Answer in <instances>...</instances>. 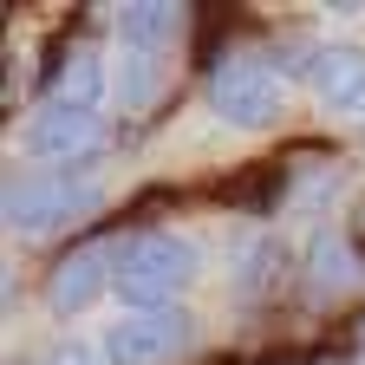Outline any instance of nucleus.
Here are the masks:
<instances>
[{"mask_svg": "<svg viewBox=\"0 0 365 365\" xmlns=\"http://www.w3.org/2000/svg\"><path fill=\"white\" fill-rule=\"evenodd\" d=\"M300 281H307V300H313V307H333V300L359 294V287H365V248H352L339 228H313Z\"/></svg>", "mask_w": 365, "mask_h": 365, "instance_id": "6e6552de", "label": "nucleus"}, {"mask_svg": "<svg viewBox=\"0 0 365 365\" xmlns=\"http://www.w3.org/2000/svg\"><path fill=\"white\" fill-rule=\"evenodd\" d=\"M190 33V7H157V0H130L111 14V39L137 46V53H170V46Z\"/></svg>", "mask_w": 365, "mask_h": 365, "instance_id": "9d476101", "label": "nucleus"}, {"mask_svg": "<svg viewBox=\"0 0 365 365\" xmlns=\"http://www.w3.org/2000/svg\"><path fill=\"white\" fill-rule=\"evenodd\" d=\"M39 365H111V359H105V346H85V339H59V346L46 352Z\"/></svg>", "mask_w": 365, "mask_h": 365, "instance_id": "ddd939ff", "label": "nucleus"}, {"mask_svg": "<svg viewBox=\"0 0 365 365\" xmlns=\"http://www.w3.org/2000/svg\"><path fill=\"white\" fill-rule=\"evenodd\" d=\"M202 274V248L182 228H137L118 248V300L124 307H182Z\"/></svg>", "mask_w": 365, "mask_h": 365, "instance_id": "f257e3e1", "label": "nucleus"}, {"mask_svg": "<svg viewBox=\"0 0 365 365\" xmlns=\"http://www.w3.org/2000/svg\"><path fill=\"white\" fill-rule=\"evenodd\" d=\"M228 261H235V274H228V281H235V294H242V300H267L274 287L287 281V248L274 242L267 228H248Z\"/></svg>", "mask_w": 365, "mask_h": 365, "instance_id": "9b49d317", "label": "nucleus"}, {"mask_svg": "<svg viewBox=\"0 0 365 365\" xmlns=\"http://www.w3.org/2000/svg\"><path fill=\"white\" fill-rule=\"evenodd\" d=\"M209 111L235 130H267L281 124L287 111V66L267 59V53H242V59H222L209 72Z\"/></svg>", "mask_w": 365, "mask_h": 365, "instance_id": "7ed1b4c3", "label": "nucleus"}, {"mask_svg": "<svg viewBox=\"0 0 365 365\" xmlns=\"http://www.w3.org/2000/svg\"><path fill=\"white\" fill-rule=\"evenodd\" d=\"M118 248L124 242H111V235H91V242L66 248L53 267H46V313L72 319V313H85L91 300H98L105 287H118Z\"/></svg>", "mask_w": 365, "mask_h": 365, "instance_id": "423d86ee", "label": "nucleus"}, {"mask_svg": "<svg viewBox=\"0 0 365 365\" xmlns=\"http://www.w3.org/2000/svg\"><path fill=\"white\" fill-rule=\"evenodd\" d=\"M105 209V182L91 170H26L7 182V222L20 235H53Z\"/></svg>", "mask_w": 365, "mask_h": 365, "instance_id": "f03ea898", "label": "nucleus"}, {"mask_svg": "<svg viewBox=\"0 0 365 365\" xmlns=\"http://www.w3.org/2000/svg\"><path fill=\"white\" fill-rule=\"evenodd\" d=\"M307 91L333 118L346 124H365V46H346V39H319L307 46Z\"/></svg>", "mask_w": 365, "mask_h": 365, "instance_id": "0eeeda50", "label": "nucleus"}, {"mask_svg": "<svg viewBox=\"0 0 365 365\" xmlns=\"http://www.w3.org/2000/svg\"><path fill=\"white\" fill-rule=\"evenodd\" d=\"M359 346H365V327H359Z\"/></svg>", "mask_w": 365, "mask_h": 365, "instance_id": "2eb2a0df", "label": "nucleus"}, {"mask_svg": "<svg viewBox=\"0 0 365 365\" xmlns=\"http://www.w3.org/2000/svg\"><path fill=\"white\" fill-rule=\"evenodd\" d=\"M105 91H111V72L98 53H66L53 85H46V98L53 105H91V111H105Z\"/></svg>", "mask_w": 365, "mask_h": 365, "instance_id": "f8f14e48", "label": "nucleus"}, {"mask_svg": "<svg viewBox=\"0 0 365 365\" xmlns=\"http://www.w3.org/2000/svg\"><path fill=\"white\" fill-rule=\"evenodd\" d=\"M359 242H365V202H359Z\"/></svg>", "mask_w": 365, "mask_h": 365, "instance_id": "4468645a", "label": "nucleus"}, {"mask_svg": "<svg viewBox=\"0 0 365 365\" xmlns=\"http://www.w3.org/2000/svg\"><path fill=\"white\" fill-rule=\"evenodd\" d=\"M98 346L111 365H176L196 346V319L182 307H124Z\"/></svg>", "mask_w": 365, "mask_h": 365, "instance_id": "20e7f679", "label": "nucleus"}, {"mask_svg": "<svg viewBox=\"0 0 365 365\" xmlns=\"http://www.w3.org/2000/svg\"><path fill=\"white\" fill-rule=\"evenodd\" d=\"M170 85V53H137V46H118L111 59V105L124 118H144Z\"/></svg>", "mask_w": 365, "mask_h": 365, "instance_id": "1a4fd4ad", "label": "nucleus"}, {"mask_svg": "<svg viewBox=\"0 0 365 365\" xmlns=\"http://www.w3.org/2000/svg\"><path fill=\"white\" fill-rule=\"evenodd\" d=\"M20 150L39 157L46 170H85V157L105 150V111L39 98L33 118H26V130H20Z\"/></svg>", "mask_w": 365, "mask_h": 365, "instance_id": "39448f33", "label": "nucleus"}]
</instances>
